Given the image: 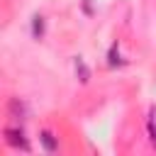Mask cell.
Masks as SVG:
<instances>
[{"mask_svg": "<svg viewBox=\"0 0 156 156\" xmlns=\"http://www.w3.org/2000/svg\"><path fill=\"white\" fill-rule=\"evenodd\" d=\"M5 141H7L12 149L29 151V141L24 139V132H22V129H12V127H7V129H5Z\"/></svg>", "mask_w": 156, "mask_h": 156, "instance_id": "cell-1", "label": "cell"}, {"mask_svg": "<svg viewBox=\"0 0 156 156\" xmlns=\"http://www.w3.org/2000/svg\"><path fill=\"white\" fill-rule=\"evenodd\" d=\"M39 141H41V146H44L49 154H54V151L58 149V141H56V136H54L49 129H44V132L39 134Z\"/></svg>", "mask_w": 156, "mask_h": 156, "instance_id": "cell-2", "label": "cell"}, {"mask_svg": "<svg viewBox=\"0 0 156 156\" xmlns=\"http://www.w3.org/2000/svg\"><path fill=\"white\" fill-rule=\"evenodd\" d=\"M32 34H34V39H41V34H44V17H41V15L34 17V22H32Z\"/></svg>", "mask_w": 156, "mask_h": 156, "instance_id": "cell-3", "label": "cell"}, {"mask_svg": "<svg viewBox=\"0 0 156 156\" xmlns=\"http://www.w3.org/2000/svg\"><path fill=\"white\" fill-rule=\"evenodd\" d=\"M146 132H149V141L156 146V112H151V117L146 122Z\"/></svg>", "mask_w": 156, "mask_h": 156, "instance_id": "cell-4", "label": "cell"}, {"mask_svg": "<svg viewBox=\"0 0 156 156\" xmlns=\"http://www.w3.org/2000/svg\"><path fill=\"white\" fill-rule=\"evenodd\" d=\"M76 73L80 76V80H83V83H88V78H90V71H88V66L83 63V58H76Z\"/></svg>", "mask_w": 156, "mask_h": 156, "instance_id": "cell-5", "label": "cell"}]
</instances>
